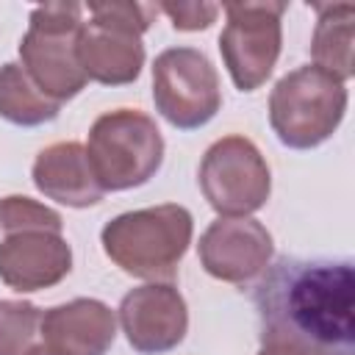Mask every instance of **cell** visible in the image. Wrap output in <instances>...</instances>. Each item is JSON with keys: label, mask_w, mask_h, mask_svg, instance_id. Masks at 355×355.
<instances>
[{"label": "cell", "mask_w": 355, "mask_h": 355, "mask_svg": "<svg viewBox=\"0 0 355 355\" xmlns=\"http://www.w3.org/2000/svg\"><path fill=\"white\" fill-rule=\"evenodd\" d=\"M261 344L308 355H355V266L349 258H277L252 294Z\"/></svg>", "instance_id": "obj_1"}, {"label": "cell", "mask_w": 355, "mask_h": 355, "mask_svg": "<svg viewBox=\"0 0 355 355\" xmlns=\"http://www.w3.org/2000/svg\"><path fill=\"white\" fill-rule=\"evenodd\" d=\"M72 269V247L64 239V219L50 205L8 194L0 200V280L19 291L58 286Z\"/></svg>", "instance_id": "obj_2"}, {"label": "cell", "mask_w": 355, "mask_h": 355, "mask_svg": "<svg viewBox=\"0 0 355 355\" xmlns=\"http://www.w3.org/2000/svg\"><path fill=\"white\" fill-rule=\"evenodd\" d=\"M194 219L189 208L164 202L125 211L103 225V252L125 275L147 283H169L191 244Z\"/></svg>", "instance_id": "obj_3"}, {"label": "cell", "mask_w": 355, "mask_h": 355, "mask_svg": "<svg viewBox=\"0 0 355 355\" xmlns=\"http://www.w3.org/2000/svg\"><path fill=\"white\" fill-rule=\"evenodd\" d=\"M86 158L103 191L139 189L164 164V136L150 114L114 108L94 119Z\"/></svg>", "instance_id": "obj_4"}, {"label": "cell", "mask_w": 355, "mask_h": 355, "mask_svg": "<svg viewBox=\"0 0 355 355\" xmlns=\"http://www.w3.org/2000/svg\"><path fill=\"white\" fill-rule=\"evenodd\" d=\"M347 100L344 80L316 64H302L275 83L269 94V125L280 144L313 150L338 130Z\"/></svg>", "instance_id": "obj_5"}, {"label": "cell", "mask_w": 355, "mask_h": 355, "mask_svg": "<svg viewBox=\"0 0 355 355\" xmlns=\"http://www.w3.org/2000/svg\"><path fill=\"white\" fill-rule=\"evenodd\" d=\"M89 19L78 31V61L89 80L128 86L141 75V33L153 25L155 6L141 3H89Z\"/></svg>", "instance_id": "obj_6"}, {"label": "cell", "mask_w": 355, "mask_h": 355, "mask_svg": "<svg viewBox=\"0 0 355 355\" xmlns=\"http://www.w3.org/2000/svg\"><path fill=\"white\" fill-rule=\"evenodd\" d=\"M83 22L80 3H44L28 17L19 39V67L55 103H67L89 83L78 61V31Z\"/></svg>", "instance_id": "obj_7"}, {"label": "cell", "mask_w": 355, "mask_h": 355, "mask_svg": "<svg viewBox=\"0 0 355 355\" xmlns=\"http://www.w3.org/2000/svg\"><path fill=\"white\" fill-rule=\"evenodd\" d=\"M200 191L219 216H250L272 194V172L255 141L230 133L216 139L197 169Z\"/></svg>", "instance_id": "obj_8"}, {"label": "cell", "mask_w": 355, "mask_h": 355, "mask_svg": "<svg viewBox=\"0 0 355 355\" xmlns=\"http://www.w3.org/2000/svg\"><path fill=\"white\" fill-rule=\"evenodd\" d=\"M155 111L178 130L208 125L222 108L219 75L211 58L194 47H169L153 61Z\"/></svg>", "instance_id": "obj_9"}, {"label": "cell", "mask_w": 355, "mask_h": 355, "mask_svg": "<svg viewBox=\"0 0 355 355\" xmlns=\"http://www.w3.org/2000/svg\"><path fill=\"white\" fill-rule=\"evenodd\" d=\"M286 3H227L219 53L239 92H255L272 75L283 47Z\"/></svg>", "instance_id": "obj_10"}, {"label": "cell", "mask_w": 355, "mask_h": 355, "mask_svg": "<svg viewBox=\"0 0 355 355\" xmlns=\"http://www.w3.org/2000/svg\"><path fill=\"white\" fill-rule=\"evenodd\" d=\"M200 266L233 286L258 280L275 255L272 233L252 216H219L214 219L197 244Z\"/></svg>", "instance_id": "obj_11"}, {"label": "cell", "mask_w": 355, "mask_h": 355, "mask_svg": "<svg viewBox=\"0 0 355 355\" xmlns=\"http://www.w3.org/2000/svg\"><path fill=\"white\" fill-rule=\"evenodd\" d=\"M119 324L139 355H164L189 333V308L172 283H144L119 302Z\"/></svg>", "instance_id": "obj_12"}, {"label": "cell", "mask_w": 355, "mask_h": 355, "mask_svg": "<svg viewBox=\"0 0 355 355\" xmlns=\"http://www.w3.org/2000/svg\"><path fill=\"white\" fill-rule=\"evenodd\" d=\"M39 338L50 355H105L116 338V316L103 300L75 297L42 313Z\"/></svg>", "instance_id": "obj_13"}, {"label": "cell", "mask_w": 355, "mask_h": 355, "mask_svg": "<svg viewBox=\"0 0 355 355\" xmlns=\"http://www.w3.org/2000/svg\"><path fill=\"white\" fill-rule=\"evenodd\" d=\"M31 178L39 194L67 208H92L105 197L80 141H55L44 147L33 161Z\"/></svg>", "instance_id": "obj_14"}, {"label": "cell", "mask_w": 355, "mask_h": 355, "mask_svg": "<svg viewBox=\"0 0 355 355\" xmlns=\"http://www.w3.org/2000/svg\"><path fill=\"white\" fill-rule=\"evenodd\" d=\"M316 28L311 36V55L313 64L338 80L352 78V3H316Z\"/></svg>", "instance_id": "obj_15"}, {"label": "cell", "mask_w": 355, "mask_h": 355, "mask_svg": "<svg viewBox=\"0 0 355 355\" xmlns=\"http://www.w3.org/2000/svg\"><path fill=\"white\" fill-rule=\"evenodd\" d=\"M61 111V103L50 100L17 61L0 67V116L19 128H36L53 122Z\"/></svg>", "instance_id": "obj_16"}, {"label": "cell", "mask_w": 355, "mask_h": 355, "mask_svg": "<svg viewBox=\"0 0 355 355\" xmlns=\"http://www.w3.org/2000/svg\"><path fill=\"white\" fill-rule=\"evenodd\" d=\"M42 311L28 300H0V355H28L39 344Z\"/></svg>", "instance_id": "obj_17"}, {"label": "cell", "mask_w": 355, "mask_h": 355, "mask_svg": "<svg viewBox=\"0 0 355 355\" xmlns=\"http://www.w3.org/2000/svg\"><path fill=\"white\" fill-rule=\"evenodd\" d=\"M158 11H164L172 19L175 31H205L216 22L219 6L216 3H161Z\"/></svg>", "instance_id": "obj_18"}, {"label": "cell", "mask_w": 355, "mask_h": 355, "mask_svg": "<svg viewBox=\"0 0 355 355\" xmlns=\"http://www.w3.org/2000/svg\"><path fill=\"white\" fill-rule=\"evenodd\" d=\"M258 355H308L291 344H261V352Z\"/></svg>", "instance_id": "obj_19"}]
</instances>
